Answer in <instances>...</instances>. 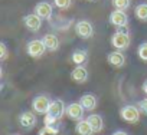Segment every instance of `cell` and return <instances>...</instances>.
<instances>
[{"mask_svg": "<svg viewBox=\"0 0 147 135\" xmlns=\"http://www.w3.org/2000/svg\"><path fill=\"white\" fill-rule=\"evenodd\" d=\"M120 116L128 124H137L140 121V109L134 105H125L120 109Z\"/></svg>", "mask_w": 147, "mask_h": 135, "instance_id": "cell-1", "label": "cell"}, {"mask_svg": "<svg viewBox=\"0 0 147 135\" xmlns=\"http://www.w3.org/2000/svg\"><path fill=\"white\" fill-rule=\"evenodd\" d=\"M46 50H48V49H46L43 40H40V39L30 40V42L28 43V46H26V52H28V55H29L30 57H33V59H39V57H42L43 53H45Z\"/></svg>", "mask_w": 147, "mask_h": 135, "instance_id": "cell-2", "label": "cell"}, {"mask_svg": "<svg viewBox=\"0 0 147 135\" xmlns=\"http://www.w3.org/2000/svg\"><path fill=\"white\" fill-rule=\"evenodd\" d=\"M130 33H124V32H115L111 37V45L114 49L117 50H125L128 46H130Z\"/></svg>", "mask_w": 147, "mask_h": 135, "instance_id": "cell-3", "label": "cell"}, {"mask_svg": "<svg viewBox=\"0 0 147 135\" xmlns=\"http://www.w3.org/2000/svg\"><path fill=\"white\" fill-rule=\"evenodd\" d=\"M51 102H52V101H49V98H48L46 95H38V96H35L33 101H32V108H33V111H35L36 114L45 115V114H48V111H49Z\"/></svg>", "mask_w": 147, "mask_h": 135, "instance_id": "cell-4", "label": "cell"}, {"mask_svg": "<svg viewBox=\"0 0 147 135\" xmlns=\"http://www.w3.org/2000/svg\"><path fill=\"white\" fill-rule=\"evenodd\" d=\"M75 33L81 39H90L94 36V26L88 20H80L75 23Z\"/></svg>", "mask_w": 147, "mask_h": 135, "instance_id": "cell-5", "label": "cell"}, {"mask_svg": "<svg viewBox=\"0 0 147 135\" xmlns=\"http://www.w3.org/2000/svg\"><path fill=\"white\" fill-rule=\"evenodd\" d=\"M84 112L85 108L81 105V102H72L69 105H66V116L71 121H81L84 118Z\"/></svg>", "mask_w": 147, "mask_h": 135, "instance_id": "cell-6", "label": "cell"}, {"mask_svg": "<svg viewBox=\"0 0 147 135\" xmlns=\"http://www.w3.org/2000/svg\"><path fill=\"white\" fill-rule=\"evenodd\" d=\"M48 114L51 116H53L56 121H59L63 115H66V105L62 99H55L51 102V106H49V111Z\"/></svg>", "mask_w": 147, "mask_h": 135, "instance_id": "cell-7", "label": "cell"}, {"mask_svg": "<svg viewBox=\"0 0 147 135\" xmlns=\"http://www.w3.org/2000/svg\"><path fill=\"white\" fill-rule=\"evenodd\" d=\"M19 124H20L22 128L30 131V129L35 128L36 124H38L36 115H35L33 112H30V111H25V112H22V114L19 115Z\"/></svg>", "mask_w": 147, "mask_h": 135, "instance_id": "cell-8", "label": "cell"}, {"mask_svg": "<svg viewBox=\"0 0 147 135\" xmlns=\"http://www.w3.org/2000/svg\"><path fill=\"white\" fill-rule=\"evenodd\" d=\"M108 22H110L113 26H115V27L127 26V25H128V16H127V13H125L124 10H118V9H115V10L110 15Z\"/></svg>", "mask_w": 147, "mask_h": 135, "instance_id": "cell-9", "label": "cell"}, {"mask_svg": "<svg viewBox=\"0 0 147 135\" xmlns=\"http://www.w3.org/2000/svg\"><path fill=\"white\" fill-rule=\"evenodd\" d=\"M42 20L43 19L36 13H32V15H28L23 17V23L30 32H39L42 27Z\"/></svg>", "mask_w": 147, "mask_h": 135, "instance_id": "cell-10", "label": "cell"}, {"mask_svg": "<svg viewBox=\"0 0 147 135\" xmlns=\"http://www.w3.org/2000/svg\"><path fill=\"white\" fill-rule=\"evenodd\" d=\"M88 71L84 65H77L74 68V71L71 72V79L75 84H84L88 81Z\"/></svg>", "mask_w": 147, "mask_h": 135, "instance_id": "cell-11", "label": "cell"}, {"mask_svg": "<svg viewBox=\"0 0 147 135\" xmlns=\"http://www.w3.org/2000/svg\"><path fill=\"white\" fill-rule=\"evenodd\" d=\"M35 13L39 15L42 19L45 20H51L52 15H53V7L51 3L48 2H39L36 6H35Z\"/></svg>", "mask_w": 147, "mask_h": 135, "instance_id": "cell-12", "label": "cell"}, {"mask_svg": "<svg viewBox=\"0 0 147 135\" xmlns=\"http://www.w3.org/2000/svg\"><path fill=\"white\" fill-rule=\"evenodd\" d=\"M107 60H108V63H110L111 66H114V68H123L124 63H125V56L123 55L121 50H114V52L108 53Z\"/></svg>", "mask_w": 147, "mask_h": 135, "instance_id": "cell-13", "label": "cell"}, {"mask_svg": "<svg viewBox=\"0 0 147 135\" xmlns=\"http://www.w3.org/2000/svg\"><path fill=\"white\" fill-rule=\"evenodd\" d=\"M81 105L85 108V111H92L97 108V104H98V99L95 98L94 94H84L80 99Z\"/></svg>", "mask_w": 147, "mask_h": 135, "instance_id": "cell-14", "label": "cell"}, {"mask_svg": "<svg viewBox=\"0 0 147 135\" xmlns=\"http://www.w3.org/2000/svg\"><path fill=\"white\" fill-rule=\"evenodd\" d=\"M42 40H43V43H45V46H46V49H48L49 52L58 50V47H59V39H58L56 35H53V33H46Z\"/></svg>", "mask_w": 147, "mask_h": 135, "instance_id": "cell-15", "label": "cell"}, {"mask_svg": "<svg viewBox=\"0 0 147 135\" xmlns=\"http://www.w3.org/2000/svg\"><path fill=\"white\" fill-rule=\"evenodd\" d=\"M87 121L90 122V125L92 126V129H94L95 134H98V132L102 131V128H104V119H102L101 115H98V114H91V115L87 118Z\"/></svg>", "mask_w": 147, "mask_h": 135, "instance_id": "cell-16", "label": "cell"}, {"mask_svg": "<svg viewBox=\"0 0 147 135\" xmlns=\"http://www.w3.org/2000/svg\"><path fill=\"white\" fill-rule=\"evenodd\" d=\"M75 132H77L78 135H92V134H95L94 129H92V126L90 125V122H88L87 119H81V121L77 122V125H75Z\"/></svg>", "mask_w": 147, "mask_h": 135, "instance_id": "cell-17", "label": "cell"}, {"mask_svg": "<svg viewBox=\"0 0 147 135\" xmlns=\"http://www.w3.org/2000/svg\"><path fill=\"white\" fill-rule=\"evenodd\" d=\"M88 60V52L87 50H75L72 53V62L77 65H84Z\"/></svg>", "mask_w": 147, "mask_h": 135, "instance_id": "cell-18", "label": "cell"}, {"mask_svg": "<svg viewBox=\"0 0 147 135\" xmlns=\"http://www.w3.org/2000/svg\"><path fill=\"white\" fill-rule=\"evenodd\" d=\"M136 17L141 22H147V3H141L136 7Z\"/></svg>", "mask_w": 147, "mask_h": 135, "instance_id": "cell-19", "label": "cell"}, {"mask_svg": "<svg viewBox=\"0 0 147 135\" xmlns=\"http://www.w3.org/2000/svg\"><path fill=\"white\" fill-rule=\"evenodd\" d=\"M38 135H58V129L55 128V125H45Z\"/></svg>", "mask_w": 147, "mask_h": 135, "instance_id": "cell-20", "label": "cell"}, {"mask_svg": "<svg viewBox=\"0 0 147 135\" xmlns=\"http://www.w3.org/2000/svg\"><path fill=\"white\" fill-rule=\"evenodd\" d=\"M113 6H114V9L125 10L130 7V0H113Z\"/></svg>", "mask_w": 147, "mask_h": 135, "instance_id": "cell-21", "label": "cell"}, {"mask_svg": "<svg viewBox=\"0 0 147 135\" xmlns=\"http://www.w3.org/2000/svg\"><path fill=\"white\" fill-rule=\"evenodd\" d=\"M137 55H138V57H140L141 60L147 62V42H144V43H141V45L138 46Z\"/></svg>", "mask_w": 147, "mask_h": 135, "instance_id": "cell-22", "label": "cell"}, {"mask_svg": "<svg viewBox=\"0 0 147 135\" xmlns=\"http://www.w3.org/2000/svg\"><path fill=\"white\" fill-rule=\"evenodd\" d=\"M53 3H55V6H56L58 9H61V10H66V9L71 6L72 0H53Z\"/></svg>", "mask_w": 147, "mask_h": 135, "instance_id": "cell-23", "label": "cell"}, {"mask_svg": "<svg viewBox=\"0 0 147 135\" xmlns=\"http://www.w3.org/2000/svg\"><path fill=\"white\" fill-rule=\"evenodd\" d=\"M7 55H9L7 46H6L5 43H0V59H2V60H6V59H7Z\"/></svg>", "mask_w": 147, "mask_h": 135, "instance_id": "cell-24", "label": "cell"}, {"mask_svg": "<svg viewBox=\"0 0 147 135\" xmlns=\"http://www.w3.org/2000/svg\"><path fill=\"white\" fill-rule=\"evenodd\" d=\"M137 106H138V109H140V112H141V114L147 115V98H146V99H143V101H140Z\"/></svg>", "mask_w": 147, "mask_h": 135, "instance_id": "cell-25", "label": "cell"}, {"mask_svg": "<svg viewBox=\"0 0 147 135\" xmlns=\"http://www.w3.org/2000/svg\"><path fill=\"white\" fill-rule=\"evenodd\" d=\"M43 122H45V125H55V122H56V119H55L53 116H51L49 114H46V116H45V119H43Z\"/></svg>", "mask_w": 147, "mask_h": 135, "instance_id": "cell-26", "label": "cell"}, {"mask_svg": "<svg viewBox=\"0 0 147 135\" xmlns=\"http://www.w3.org/2000/svg\"><path fill=\"white\" fill-rule=\"evenodd\" d=\"M141 89H143V92H144V94L147 95V79H146V81L143 82V86H141Z\"/></svg>", "mask_w": 147, "mask_h": 135, "instance_id": "cell-27", "label": "cell"}, {"mask_svg": "<svg viewBox=\"0 0 147 135\" xmlns=\"http://www.w3.org/2000/svg\"><path fill=\"white\" fill-rule=\"evenodd\" d=\"M113 135H128V134L124 131H115V132H113Z\"/></svg>", "mask_w": 147, "mask_h": 135, "instance_id": "cell-28", "label": "cell"}, {"mask_svg": "<svg viewBox=\"0 0 147 135\" xmlns=\"http://www.w3.org/2000/svg\"><path fill=\"white\" fill-rule=\"evenodd\" d=\"M90 2H92V0H90Z\"/></svg>", "mask_w": 147, "mask_h": 135, "instance_id": "cell-29", "label": "cell"}]
</instances>
